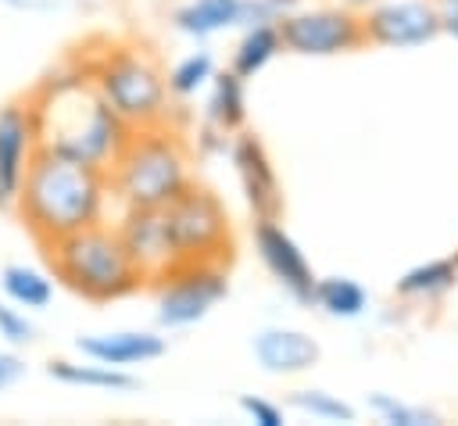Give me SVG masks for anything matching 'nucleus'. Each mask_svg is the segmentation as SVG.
Listing matches in <instances>:
<instances>
[{
  "mask_svg": "<svg viewBox=\"0 0 458 426\" xmlns=\"http://www.w3.org/2000/svg\"><path fill=\"white\" fill-rule=\"evenodd\" d=\"M36 140L43 150L107 172L129 140V125L100 100L79 61H68L39 79L25 97Z\"/></svg>",
  "mask_w": 458,
  "mask_h": 426,
  "instance_id": "obj_1",
  "label": "nucleus"
},
{
  "mask_svg": "<svg viewBox=\"0 0 458 426\" xmlns=\"http://www.w3.org/2000/svg\"><path fill=\"white\" fill-rule=\"evenodd\" d=\"M111 208L114 204L107 190V172L36 147L11 211L21 218L29 236L47 247L68 233L107 222Z\"/></svg>",
  "mask_w": 458,
  "mask_h": 426,
  "instance_id": "obj_2",
  "label": "nucleus"
},
{
  "mask_svg": "<svg viewBox=\"0 0 458 426\" xmlns=\"http://www.w3.org/2000/svg\"><path fill=\"white\" fill-rule=\"evenodd\" d=\"M190 161L193 150L175 125L161 122V125L132 129L122 154L107 168V190L114 211L165 208L168 200H175L193 183Z\"/></svg>",
  "mask_w": 458,
  "mask_h": 426,
  "instance_id": "obj_3",
  "label": "nucleus"
},
{
  "mask_svg": "<svg viewBox=\"0 0 458 426\" xmlns=\"http://www.w3.org/2000/svg\"><path fill=\"white\" fill-rule=\"evenodd\" d=\"M43 258L61 286H68L75 297L93 304H111L147 286L136 265L129 261L111 222H97L47 243Z\"/></svg>",
  "mask_w": 458,
  "mask_h": 426,
  "instance_id": "obj_4",
  "label": "nucleus"
},
{
  "mask_svg": "<svg viewBox=\"0 0 458 426\" xmlns=\"http://www.w3.org/2000/svg\"><path fill=\"white\" fill-rule=\"evenodd\" d=\"M82 72L100 100L129 125L147 129L172 122V97L161 64L132 43H107L100 54H82Z\"/></svg>",
  "mask_w": 458,
  "mask_h": 426,
  "instance_id": "obj_5",
  "label": "nucleus"
},
{
  "mask_svg": "<svg viewBox=\"0 0 458 426\" xmlns=\"http://www.w3.org/2000/svg\"><path fill=\"white\" fill-rule=\"evenodd\" d=\"M165 218L179 251V261H215L233 258V218L222 197L200 183H190L175 200L165 204Z\"/></svg>",
  "mask_w": 458,
  "mask_h": 426,
  "instance_id": "obj_6",
  "label": "nucleus"
},
{
  "mask_svg": "<svg viewBox=\"0 0 458 426\" xmlns=\"http://www.w3.org/2000/svg\"><path fill=\"white\" fill-rule=\"evenodd\" d=\"M157 294V326L182 329L200 322L229 294V272L215 261H179L165 279L154 283Z\"/></svg>",
  "mask_w": 458,
  "mask_h": 426,
  "instance_id": "obj_7",
  "label": "nucleus"
},
{
  "mask_svg": "<svg viewBox=\"0 0 458 426\" xmlns=\"http://www.w3.org/2000/svg\"><path fill=\"white\" fill-rule=\"evenodd\" d=\"M283 50L297 57H336L365 47L361 14L351 7H311V11H286L279 21Z\"/></svg>",
  "mask_w": 458,
  "mask_h": 426,
  "instance_id": "obj_8",
  "label": "nucleus"
},
{
  "mask_svg": "<svg viewBox=\"0 0 458 426\" xmlns=\"http://www.w3.org/2000/svg\"><path fill=\"white\" fill-rule=\"evenodd\" d=\"M111 226L147 286H154L179 265V251H175L165 208H125L114 215Z\"/></svg>",
  "mask_w": 458,
  "mask_h": 426,
  "instance_id": "obj_9",
  "label": "nucleus"
},
{
  "mask_svg": "<svg viewBox=\"0 0 458 426\" xmlns=\"http://www.w3.org/2000/svg\"><path fill=\"white\" fill-rule=\"evenodd\" d=\"M365 43L383 50L426 47L440 36V7L433 0H379L361 14Z\"/></svg>",
  "mask_w": 458,
  "mask_h": 426,
  "instance_id": "obj_10",
  "label": "nucleus"
},
{
  "mask_svg": "<svg viewBox=\"0 0 458 426\" xmlns=\"http://www.w3.org/2000/svg\"><path fill=\"white\" fill-rule=\"evenodd\" d=\"M254 251L261 258V265L268 268V276L297 301V304H311L315 294V268L308 261V254L301 251V243L283 229L279 218H254Z\"/></svg>",
  "mask_w": 458,
  "mask_h": 426,
  "instance_id": "obj_11",
  "label": "nucleus"
},
{
  "mask_svg": "<svg viewBox=\"0 0 458 426\" xmlns=\"http://www.w3.org/2000/svg\"><path fill=\"white\" fill-rule=\"evenodd\" d=\"M229 161L236 168L243 200L250 208L254 218H279L283 215V190H279V175L276 165L265 150V143L254 132H233L229 143Z\"/></svg>",
  "mask_w": 458,
  "mask_h": 426,
  "instance_id": "obj_12",
  "label": "nucleus"
},
{
  "mask_svg": "<svg viewBox=\"0 0 458 426\" xmlns=\"http://www.w3.org/2000/svg\"><path fill=\"white\" fill-rule=\"evenodd\" d=\"M36 122L25 100L0 107V211H11L25 179V168L36 154Z\"/></svg>",
  "mask_w": 458,
  "mask_h": 426,
  "instance_id": "obj_13",
  "label": "nucleus"
},
{
  "mask_svg": "<svg viewBox=\"0 0 458 426\" xmlns=\"http://www.w3.org/2000/svg\"><path fill=\"white\" fill-rule=\"evenodd\" d=\"M254 362L268 372V376H297L318 365L322 358V344L293 326H265L254 333L250 340Z\"/></svg>",
  "mask_w": 458,
  "mask_h": 426,
  "instance_id": "obj_14",
  "label": "nucleus"
},
{
  "mask_svg": "<svg viewBox=\"0 0 458 426\" xmlns=\"http://www.w3.org/2000/svg\"><path fill=\"white\" fill-rule=\"evenodd\" d=\"M165 337L154 329H111V333H86L75 340V351L89 362L114 365V369H132L157 362L165 354Z\"/></svg>",
  "mask_w": 458,
  "mask_h": 426,
  "instance_id": "obj_15",
  "label": "nucleus"
},
{
  "mask_svg": "<svg viewBox=\"0 0 458 426\" xmlns=\"http://www.w3.org/2000/svg\"><path fill=\"white\" fill-rule=\"evenodd\" d=\"M47 376L54 383H64V387H82V390H107V394H125V390H136L140 379L129 376V369H114V365H100V362H68V358H54L47 365Z\"/></svg>",
  "mask_w": 458,
  "mask_h": 426,
  "instance_id": "obj_16",
  "label": "nucleus"
},
{
  "mask_svg": "<svg viewBox=\"0 0 458 426\" xmlns=\"http://www.w3.org/2000/svg\"><path fill=\"white\" fill-rule=\"evenodd\" d=\"M208 86L211 93L204 104V122L218 125L222 132H240L247 122V79H240L233 68H222Z\"/></svg>",
  "mask_w": 458,
  "mask_h": 426,
  "instance_id": "obj_17",
  "label": "nucleus"
},
{
  "mask_svg": "<svg viewBox=\"0 0 458 426\" xmlns=\"http://www.w3.org/2000/svg\"><path fill=\"white\" fill-rule=\"evenodd\" d=\"M240 7H243V0H186L182 7H175L172 25L182 36L208 39L215 32L236 29L240 25Z\"/></svg>",
  "mask_w": 458,
  "mask_h": 426,
  "instance_id": "obj_18",
  "label": "nucleus"
},
{
  "mask_svg": "<svg viewBox=\"0 0 458 426\" xmlns=\"http://www.w3.org/2000/svg\"><path fill=\"white\" fill-rule=\"evenodd\" d=\"M283 50V39H279V29L276 21H258V25H243V36L236 39L233 47V57H229V68L240 75V79H254L276 54Z\"/></svg>",
  "mask_w": 458,
  "mask_h": 426,
  "instance_id": "obj_19",
  "label": "nucleus"
},
{
  "mask_svg": "<svg viewBox=\"0 0 458 426\" xmlns=\"http://www.w3.org/2000/svg\"><path fill=\"white\" fill-rule=\"evenodd\" d=\"M0 290L11 304L25 311H43L54 301V279L36 265H4Z\"/></svg>",
  "mask_w": 458,
  "mask_h": 426,
  "instance_id": "obj_20",
  "label": "nucleus"
},
{
  "mask_svg": "<svg viewBox=\"0 0 458 426\" xmlns=\"http://www.w3.org/2000/svg\"><path fill=\"white\" fill-rule=\"evenodd\" d=\"M458 283V258H433L422 265H411L401 279H397V297L408 301H433L440 294H447Z\"/></svg>",
  "mask_w": 458,
  "mask_h": 426,
  "instance_id": "obj_21",
  "label": "nucleus"
},
{
  "mask_svg": "<svg viewBox=\"0 0 458 426\" xmlns=\"http://www.w3.org/2000/svg\"><path fill=\"white\" fill-rule=\"evenodd\" d=\"M311 304H318L333 319H358L369 308V290L351 276H322L315 279Z\"/></svg>",
  "mask_w": 458,
  "mask_h": 426,
  "instance_id": "obj_22",
  "label": "nucleus"
},
{
  "mask_svg": "<svg viewBox=\"0 0 458 426\" xmlns=\"http://www.w3.org/2000/svg\"><path fill=\"white\" fill-rule=\"evenodd\" d=\"M215 75V57L208 50H193L186 54L182 61H175L168 72H165V82H168V97L172 100H190L197 97Z\"/></svg>",
  "mask_w": 458,
  "mask_h": 426,
  "instance_id": "obj_23",
  "label": "nucleus"
},
{
  "mask_svg": "<svg viewBox=\"0 0 458 426\" xmlns=\"http://www.w3.org/2000/svg\"><path fill=\"white\" fill-rule=\"evenodd\" d=\"M286 405H290L293 412H301V415L318 419V422H354V419H358L354 405H347L340 394H329V390H322V387L293 390V394L286 397Z\"/></svg>",
  "mask_w": 458,
  "mask_h": 426,
  "instance_id": "obj_24",
  "label": "nucleus"
},
{
  "mask_svg": "<svg viewBox=\"0 0 458 426\" xmlns=\"http://www.w3.org/2000/svg\"><path fill=\"white\" fill-rule=\"evenodd\" d=\"M369 408L379 415V422L386 426H440V415L429 412V408H419V405H408L401 401L397 394H369Z\"/></svg>",
  "mask_w": 458,
  "mask_h": 426,
  "instance_id": "obj_25",
  "label": "nucleus"
},
{
  "mask_svg": "<svg viewBox=\"0 0 458 426\" xmlns=\"http://www.w3.org/2000/svg\"><path fill=\"white\" fill-rule=\"evenodd\" d=\"M0 340L7 347H25V344L36 340V326H32L25 308H18L11 301H0Z\"/></svg>",
  "mask_w": 458,
  "mask_h": 426,
  "instance_id": "obj_26",
  "label": "nucleus"
},
{
  "mask_svg": "<svg viewBox=\"0 0 458 426\" xmlns=\"http://www.w3.org/2000/svg\"><path fill=\"white\" fill-rule=\"evenodd\" d=\"M240 412H243L250 422H258V426H283V422H286L283 408H279L276 401H268V397H258V394H243V397H240Z\"/></svg>",
  "mask_w": 458,
  "mask_h": 426,
  "instance_id": "obj_27",
  "label": "nucleus"
},
{
  "mask_svg": "<svg viewBox=\"0 0 458 426\" xmlns=\"http://www.w3.org/2000/svg\"><path fill=\"white\" fill-rule=\"evenodd\" d=\"M25 372H29L25 358L14 347H0V394L11 390V387H18L25 379Z\"/></svg>",
  "mask_w": 458,
  "mask_h": 426,
  "instance_id": "obj_28",
  "label": "nucleus"
},
{
  "mask_svg": "<svg viewBox=\"0 0 458 426\" xmlns=\"http://www.w3.org/2000/svg\"><path fill=\"white\" fill-rule=\"evenodd\" d=\"M229 143H233V132H222L218 125L204 122V129L197 136V150L200 154H229Z\"/></svg>",
  "mask_w": 458,
  "mask_h": 426,
  "instance_id": "obj_29",
  "label": "nucleus"
},
{
  "mask_svg": "<svg viewBox=\"0 0 458 426\" xmlns=\"http://www.w3.org/2000/svg\"><path fill=\"white\" fill-rule=\"evenodd\" d=\"M440 32H447V36L458 43V7H451V11H440Z\"/></svg>",
  "mask_w": 458,
  "mask_h": 426,
  "instance_id": "obj_30",
  "label": "nucleus"
},
{
  "mask_svg": "<svg viewBox=\"0 0 458 426\" xmlns=\"http://www.w3.org/2000/svg\"><path fill=\"white\" fill-rule=\"evenodd\" d=\"M272 4H276V7H279V11H283V14H286V11H293V7H297V0H272Z\"/></svg>",
  "mask_w": 458,
  "mask_h": 426,
  "instance_id": "obj_31",
  "label": "nucleus"
},
{
  "mask_svg": "<svg viewBox=\"0 0 458 426\" xmlns=\"http://www.w3.org/2000/svg\"><path fill=\"white\" fill-rule=\"evenodd\" d=\"M440 11H451V7H458V0H433Z\"/></svg>",
  "mask_w": 458,
  "mask_h": 426,
  "instance_id": "obj_32",
  "label": "nucleus"
},
{
  "mask_svg": "<svg viewBox=\"0 0 458 426\" xmlns=\"http://www.w3.org/2000/svg\"><path fill=\"white\" fill-rule=\"evenodd\" d=\"M7 4H18V0H7Z\"/></svg>",
  "mask_w": 458,
  "mask_h": 426,
  "instance_id": "obj_33",
  "label": "nucleus"
},
{
  "mask_svg": "<svg viewBox=\"0 0 458 426\" xmlns=\"http://www.w3.org/2000/svg\"><path fill=\"white\" fill-rule=\"evenodd\" d=\"M454 258H458V254H454Z\"/></svg>",
  "mask_w": 458,
  "mask_h": 426,
  "instance_id": "obj_34",
  "label": "nucleus"
}]
</instances>
